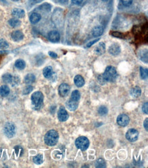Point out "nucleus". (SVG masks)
<instances>
[{
  "label": "nucleus",
  "instance_id": "28",
  "mask_svg": "<svg viewBox=\"0 0 148 168\" xmlns=\"http://www.w3.org/2000/svg\"><path fill=\"white\" fill-rule=\"evenodd\" d=\"M140 76L143 80H145L148 76L147 69H145V68L142 67H140Z\"/></svg>",
  "mask_w": 148,
  "mask_h": 168
},
{
  "label": "nucleus",
  "instance_id": "18",
  "mask_svg": "<svg viewBox=\"0 0 148 168\" xmlns=\"http://www.w3.org/2000/svg\"><path fill=\"white\" fill-rule=\"evenodd\" d=\"M43 75L46 78H51L53 75V68L51 66H47L43 70Z\"/></svg>",
  "mask_w": 148,
  "mask_h": 168
},
{
  "label": "nucleus",
  "instance_id": "8",
  "mask_svg": "<svg viewBox=\"0 0 148 168\" xmlns=\"http://www.w3.org/2000/svg\"><path fill=\"white\" fill-rule=\"evenodd\" d=\"M58 91L61 97L67 96L68 93L70 91V86L66 83H62L59 87Z\"/></svg>",
  "mask_w": 148,
  "mask_h": 168
},
{
  "label": "nucleus",
  "instance_id": "7",
  "mask_svg": "<svg viewBox=\"0 0 148 168\" xmlns=\"http://www.w3.org/2000/svg\"><path fill=\"white\" fill-rule=\"evenodd\" d=\"M130 119L126 114H120L117 118V123L121 127H126L128 125Z\"/></svg>",
  "mask_w": 148,
  "mask_h": 168
},
{
  "label": "nucleus",
  "instance_id": "15",
  "mask_svg": "<svg viewBox=\"0 0 148 168\" xmlns=\"http://www.w3.org/2000/svg\"><path fill=\"white\" fill-rule=\"evenodd\" d=\"M106 51V47L105 44L104 42H101L98 45V46L95 48L94 52L96 53L98 55H102Z\"/></svg>",
  "mask_w": 148,
  "mask_h": 168
},
{
  "label": "nucleus",
  "instance_id": "39",
  "mask_svg": "<svg viewBox=\"0 0 148 168\" xmlns=\"http://www.w3.org/2000/svg\"><path fill=\"white\" fill-rule=\"evenodd\" d=\"M98 81H99V83L101 84V85H104L106 83V81L104 80V78H103V77H102V75H100V76H98Z\"/></svg>",
  "mask_w": 148,
  "mask_h": 168
},
{
  "label": "nucleus",
  "instance_id": "40",
  "mask_svg": "<svg viewBox=\"0 0 148 168\" xmlns=\"http://www.w3.org/2000/svg\"><path fill=\"white\" fill-rule=\"evenodd\" d=\"M49 56H51V57H52V58H53V59L58 58V54H57L55 53H54V52L49 51Z\"/></svg>",
  "mask_w": 148,
  "mask_h": 168
},
{
  "label": "nucleus",
  "instance_id": "27",
  "mask_svg": "<svg viewBox=\"0 0 148 168\" xmlns=\"http://www.w3.org/2000/svg\"><path fill=\"white\" fill-rule=\"evenodd\" d=\"M80 97H81V94H80V92H79V91L75 90L72 93L71 99H73V100L78 101L79 99H80Z\"/></svg>",
  "mask_w": 148,
  "mask_h": 168
},
{
  "label": "nucleus",
  "instance_id": "20",
  "mask_svg": "<svg viewBox=\"0 0 148 168\" xmlns=\"http://www.w3.org/2000/svg\"><path fill=\"white\" fill-rule=\"evenodd\" d=\"M131 95L133 97H135V98H137L141 95V89L139 87H136L133 88L131 91Z\"/></svg>",
  "mask_w": 148,
  "mask_h": 168
},
{
  "label": "nucleus",
  "instance_id": "42",
  "mask_svg": "<svg viewBox=\"0 0 148 168\" xmlns=\"http://www.w3.org/2000/svg\"><path fill=\"white\" fill-rule=\"evenodd\" d=\"M83 1V0H72V2L74 4H76V5H79L81 4Z\"/></svg>",
  "mask_w": 148,
  "mask_h": 168
},
{
  "label": "nucleus",
  "instance_id": "23",
  "mask_svg": "<svg viewBox=\"0 0 148 168\" xmlns=\"http://www.w3.org/2000/svg\"><path fill=\"white\" fill-rule=\"evenodd\" d=\"M15 65L18 70H22L25 69V67L26 66V63L25 62V61L23 59H18L15 61Z\"/></svg>",
  "mask_w": 148,
  "mask_h": 168
},
{
  "label": "nucleus",
  "instance_id": "32",
  "mask_svg": "<svg viewBox=\"0 0 148 168\" xmlns=\"http://www.w3.org/2000/svg\"><path fill=\"white\" fill-rule=\"evenodd\" d=\"M33 91V87L31 85H28L27 86V87H25V88L23 91V95H28L29 93H30L32 91Z\"/></svg>",
  "mask_w": 148,
  "mask_h": 168
},
{
  "label": "nucleus",
  "instance_id": "2",
  "mask_svg": "<svg viewBox=\"0 0 148 168\" xmlns=\"http://www.w3.org/2000/svg\"><path fill=\"white\" fill-rule=\"evenodd\" d=\"M31 100L34 108L36 109V110H39L43 105L44 95L40 91H36L31 95Z\"/></svg>",
  "mask_w": 148,
  "mask_h": 168
},
{
  "label": "nucleus",
  "instance_id": "1",
  "mask_svg": "<svg viewBox=\"0 0 148 168\" xmlns=\"http://www.w3.org/2000/svg\"><path fill=\"white\" fill-rule=\"evenodd\" d=\"M59 134L55 130H50L44 135L45 144L49 146H53L58 142Z\"/></svg>",
  "mask_w": 148,
  "mask_h": 168
},
{
  "label": "nucleus",
  "instance_id": "3",
  "mask_svg": "<svg viewBox=\"0 0 148 168\" xmlns=\"http://www.w3.org/2000/svg\"><path fill=\"white\" fill-rule=\"evenodd\" d=\"M102 76L106 82H114L117 79V73L114 67L108 66Z\"/></svg>",
  "mask_w": 148,
  "mask_h": 168
},
{
  "label": "nucleus",
  "instance_id": "13",
  "mask_svg": "<svg viewBox=\"0 0 148 168\" xmlns=\"http://www.w3.org/2000/svg\"><path fill=\"white\" fill-rule=\"evenodd\" d=\"M79 104L78 101H74L73 99H70L66 102V107L68 108V110L70 111H74L76 110L77 108H78Z\"/></svg>",
  "mask_w": 148,
  "mask_h": 168
},
{
  "label": "nucleus",
  "instance_id": "24",
  "mask_svg": "<svg viewBox=\"0 0 148 168\" xmlns=\"http://www.w3.org/2000/svg\"><path fill=\"white\" fill-rule=\"evenodd\" d=\"M8 23L12 27H17L20 25L21 22L19 19H16V18H12V19L8 20Z\"/></svg>",
  "mask_w": 148,
  "mask_h": 168
},
{
  "label": "nucleus",
  "instance_id": "11",
  "mask_svg": "<svg viewBox=\"0 0 148 168\" xmlns=\"http://www.w3.org/2000/svg\"><path fill=\"white\" fill-rule=\"evenodd\" d=\"M48 38L51 42H58L60 39V35L57 31H51L48 34Z\"/></svg>",
  "mask_w": 148,
  "mask_h": 168
},
{
  "label": "nucleus",
  "instance_id": "36",
  "mask_svg": "<svg viewBox=\"0 0 148 168\" xmlns=\"http://www.w3.org/2000/svg\"><path fill=\"white\" fill-rule=\"evenodd\" d=\"M111 35H112L113 37H115V38H124V35L122 33L120 32H118V31H113L111 33Z\"/></svg>",
  "mask_w": 148,
  "mask_h": 168
},
{
  "label": "nucleus",
  "instance_id": "25",
  "mask_svg": "<svg viewBox=\"0 0 148 168\" xmlns=\"http://www.w3.org/2000/svg\"><path fill=\"white\" fill-rule=\"evenodd\" d=\"M33 161L37 165H40L43 163V156L41 154L36 155L33 158Z\"/></svg>",
  "mask_w": 148,
  "mask_h": 168
},
{
  "label": "nucleus",
  "instance_id": "19",
  "mask_svg": "<svg viewBox=\"0 0 148 168\" xmlns=\"http://www.w3.org/2000/svg\"><path fill=\"white\" fill-rule=\"evenodd\" d=\"M74 82L75 85L78 87H82L85 85V80H84L83 77L80 76V75H77V76L74 77Z\"/></svg>",
  "mask_w": 148,
  "mask_h": 168
},
{
  "label": "nucleus",
  "instance_id": "33",
  "mask_svg": "<svg viewBox=\"0 0 148 168\" xmlns=\"http://www.w3.org/2000/svg\"><path fill=\"white\" fill-rule=\"evenodd\" d=\"M19 83H20V78L18 76H13L12 80L10 84L12 85V86H13V87H15V86L19 85Z\"/></svg>",
  "mask_w": 148,
  "mask_h": 168
},
{
  "label": "nucleus",
  "instance_id": "41",
  "mask_svg": "<svg viewBox=\"0 0 148 168\" xmlns=\"http://www.w3.org/2000/svg\"><path fill=\"white\" fill-rule=\"evenodd\" d=\"M143 126H144V128L145 129V130H148V119H146L145 120L144 123H143Z\"/></svg>",
  "mask_w": 148,
  "mask_h": 168
},
{
  "label": "nucleus",
  "instance_id": "17",
  "mask_svg": "<svg viewBox=\"0 0 148 168\" xmlns=\"http://www.w3.org/2000/svg\"><path fill=\"white\" fill-rule=\"evenodd\" d=\"M29 20L32 24H36L41 20V15L37 12H33L29 17Z\"/></svg>",
  "mask_w": 148,
  "mask_h": 168
},
{
  "label": "nucleus",
  "instance_id": "16",
  "mask_svg": "<svg viewBox=\"0 0 148 168\" xmlns=\"http://www.w3.org/2000/svg\"><path fill=\"white\" fill-rule=\"evenodd\" d=\"M103 32H104L103 27H102V26H100V25L95 27L92 31V35L95 38L96 37H99V36L102 35Z\"/></svg>",
  "mask_w": 148,
  "mask_h": 168
},
{
  "label": "nucleus",
  "instance_id": "30",
  "mask_svg": "<svg viewBox=\"0 0 148 168\" xmlns=\"http://www.w3.org/2000/svg\"><path fill=\"white\" fill-rule=\"evenodd\" d=\"M95 166L96 167H106V163L102 159H99L96 161Z\"/></svg>",
  "mask_w": 148,
  "mask_h": 168
},
{
  "label": "nucleus",
  "instance_id": "35",
  "mask_svg": "<svg viewBox=\"0 0 148 168\" xmlns=\"http://www.w3.org/2000/svg\"><path fill=\"white\" fill-rule=\"evenodd\" d=\"M120 1L124 6H129L133 4V0H120Z\"/></svg>",
  "mask_w": 148,
  "mask_h": 168
},
{
  "label": "nucleus",
  "instance_id": "34",
  "mask_svg": "<svg viewBox=\"0 0 148 168\" xmlns=\"http://www.w3.org/2000/svg\"><path fill=\"white\" fill-rule=\"evenodd\" d=\"M142 54H140V59L143 61L144 63H147V51L145 54V51H143L141 53Z\"/></svg>",
  "mask_w": 148,
  "mask_h": 168
},
{
  "label": "nucleus",
  "instance_id": "22",
  "mask_svg": "<svg viewBox=\"0 0 148 168\" xmlns=\"http://www.w3.org/2000/svg\"><path fill=\"white\" fill-rule=\"evenodd\" d=\"M10 88L6 85H2L0 87V95L1 97H7L10 93Z\"/></svg>",
  "mask_w": 148,
  "mask_h": 168
},
{
  "label": "nucleus",
  "instance_id": "45",
  "mask_svg": "<svg viewBox=\"0 0 148 168\" xmlns=\"http://www.w3.org/2000/svg\"><path fill=\"white\" fill-rule=\"evenodd\" d=\"M102 1H106V0H102Z\"/></svg>",
  "mask_w": 148,
  "mask_h": 168
},
{
  "label": "nucleus",
  "instance_id": "6",
  "mask_svg": "<svg viewBox=\"0 0 148 168\" xmlns=\"http://www.w3.org/2000/svg\"><path fill=\"white\" fill-rule=\"evenodd\" d=\"M126 138L128 141L131 142H134L137 140L139 138V132L137 130L135 129H130L127 131L126 134Z\"/></svg>",
  "mask_w": 148,
  "mask_h": 168
},
{
  "label": "nucleus",
  "instance_id": "37",
  "mask_svg": "<svg viewBox=\"0 0 148 168\" xmlns=\"http://www.w3.org/2000/svg\"><path fill=\"white\" fill-rule=\"evenodd\" d=\"M142 110H143V113H145V114H147V113H148V104H147V102L143 105Z\"/></svg>",
  "mask_w": 148,
  "mask_h": 168
},
{
  "label": "nucleus",
  "instance_id": "12",
  "mask_svg": "<svg viewBox=\"0 0 148 168\" xmlns=\"http://www.w3.org/2000/svg\"><path fill=\"white\" fill-rule=\"evenodd\" d=\"M11 38H12V40L15 41V42H20V41L23 40L24 38V35L21 31L17 30L13 31L11 34Z\"/></svg>",
  "mask_w": 148,
  "mask_h": 168
},
{
  "label": "nucleus",
  "instance_id": "26",
  "mask_svg": "<svg viewBox=\"0 0 148 168\" xmlns=\"http://www.w3.org/2000/svg\"><path fill=\"white\" fill-rule=\"evenodd\" d=\"M13 76L10 74H5L2 76V80L6 83H11Z\"/></svg>",
  "mask_w": 148,
  "mask_h": 168
},
{
  "label": "nucleus",
  "instance_id": "9",
  "mask_svg": "<svg viewBox=\"0 0 148 168\" xmlns=\"http://www.w3.org/2000/svg\"><path fill=\"white\" fill-rule=\"evenodd\" d=\"M108 51L109 54H111V55L116 56L120 53L121 48H120V46L118 44H113L109 46Z\"/></svg>",
  "mask_w": 148,
  "mask_h": 168
},
{
  "label": "nucleus",
  "instance_id": "44",
  "mask_svg": "<svg viewBox=\"0 0 148 168\" xmlns=\"http://www.w3.org/2000/svg\"><path fill=\"white\" fill-rule=\"evenodd\" d=\"M43 0H32L33 3L34 4H38V3H40V2L42 1Z\"/></svg>",
  "mask_w": 148,
  "mask_h": 168
},
{
  "label": "nucleus",
  "instance_id": "21",
  "mask_svg": "<svg viewBox=\"0 0 148 168\" xmlns=\"http://www.w3.org/2000/svg\"><path fill=\"white\" fill-rule=\"evenodd\" d=\"M36 80V76L33 74H27L24 78V83L26 85H31Z\"/></svg>",
  "mask_w": 148,
  "mask_h": 168
},
{
  "label": "nucleus",
  "instance_id": "5",
  "mask_svg": "<svg viewBox=\"0 0 148 168\" xmlns=\"http://www.w3.org/2000/svg\"><path fill=\"white\" fill-rule=\"evenodd\" d=\"M4 131L5 135L9 138H11L15 136L16 133V128L15 125L12 122H7L4 127Z\"/></svg>",
  "mask_w": 148,
  "mask_h": 168
},
{
  "label": "nucleus",
  "instance_id": "31",
  "mask_svg": "<svg viewBox=\"0 0 148 168\" xmlns=\"http://www.w3.org/2000/svg\"><path fill=\"white\" fill-rule=\"evenodd\" d=\"M98 113H99V114L101 116H104V115L108 113L107 108L104 106H101L98 109Z\"/></svg>",
  "mask_w": 148,
  "mask_h": 168
},
{
  "label": "nucleus",
  "instance_id": "29",
  "mask_svg": "<svg viewBox=\"0 0 148 168\" xmlns=\"http://www.w3.org/2000/svg\"><path fill=\"white\" fill-rule=\"evenodd\" d=\"M9 44L8 42L6 40L3 39V38H0V49L5 50L8 49Z\"/></svg>",
  "mask_w": 148,
  "mask_h": 168
},
{
  "label": "nucleus",
  "instance_id": "14",
  "mask_svg": "<svg viewBox=\"0 0 148 168\" xmlns=\"http://www.w3.org/2000/svg\"><path fill=\"white\" fill-rule=\"evenodd\" d=\"M12 15L16 18H23L26 15L24 10L20 8H14L12 11Z\"/></svg>",
  "mask_w": 148,
  "mask_h": 168
},
{
  "label": "nucleus",
  "instance_id": "10",
  "mask_svg": "<svg viewBox=\"0 0 148 168\" xmlns=\"http://www.w3.org/2000/svg\"><path fill=\"white\" fill-rule=\"evenodd\" d=\"M58 119L61 122H64L68 119V114L67 111L63 107H60L58 112Z\"/></svg>",
  "mask_w": 148,
  "mask_h": 168
},
{
  "label": "nucleus",
  "instance_id": "38",
  "mask_svg": "<svg viewBox=\"0 0 148 168\" xmlns=\"http://www.w3.org/2000/svg\"><path fill=\"white\" fill-rule=\"evenodd\" d=\"M100 40V38H97V39H96V40H93V41H92V42H89L88 44H87V48H89V47H91L92 46V45H94V44H96V43L98 41H99Z\"/></svg>",
  "mask_w": 148,
  "mask_h": 168
},
{
  "label": "nucleus",
  "instance_id": "43",
  "mask_svg": "<svg viewBox=\"0 0 148 168\" xmlns=\"http://www.w3.org/2000/svg\"><path fill=\"white\" fill-rule=\"evenodd\" d=\"M54 1L55 2H58V3L64 4L67 3V2L68 1V0H54Z\"/></svg>",
  "mask_w": 148,
  "mask_h": 168
},
{
  "label": "nucleus",
  "instance_id": "4",
  "mask_svg": "<svg viewBox=\"0 0 148 168\" xmlns=\"http://www.w3.org/2000/svg\"><path fill=\"white\" fill-rule=\"evenodd\" d=\"M75 144H76V146L79 149L81 150V151H86L89 147V145H90V141L87 139V138L85 137V136H81L77 138L75 141Z\"/></svg>",
  "mask_w": 148,
  "mask_h": 168
}]
</instances>
